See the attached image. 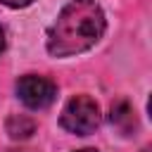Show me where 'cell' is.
Listing matches in <instances>:
<instances>
[{"label": "cell", "instance_id": "cell-1", "mask_svg": "<svg viewBox=\"0 0 152 152\" xmlns=\"http://www.w3.org/2000/svg\"><path fill=\"white\" fill-rule=\"evenodd\" d=\"M107 19L95 0H71L62 7L48 31V52L52 57H71L90 50L104 33Z\"/></svg>", "mask_w": 152, "mask_h": 152}, {"label": "cell", "instance_id": "cell-2", "mask_svg": "<svg viewBox=\"0 0 152 152\" xmlns=\"http://www.w3.org/2000/svg\"><path fill=\"white\" fill-rule=\"evenodd\" d=\"M59 124L64 131H69L74 135H90L100 126V107L93 97L76 95L64 104Z\"/></svg>", "mask_w": 152, "mask_h": 152}, {"label": "cell", "instance_id": "cell-3", "mask_svg": "<svg viewBox=\"0 0 152 152\" xmlns=\"http://www.w3.org/2000/svg\"><path fill=\"white\" fill-rule=\"evenodd\" d=\"M17 97L28 109H45L57 97V83L48 76L26 74L17 81Z\"/></svg>", "mask_w": 152, "mask_h": 152}, {"label": "cell", "instance_id": "cell-4", "mask_svg": "<svg viewBox=\"0 0 152 152\" xmlns=\"http://www.w3.org/2000/svg\"><path fill=\"white\" fill-rule=\"evenodd\" d=\"M109 121H112V126H114L121 135H131V133L135 131V126H138L135 112H133V107H131L128 100H116V102L109 107Z\"/></svg>", "mask_w": 152, "mask_h": 152}, {"label": "cell", "instance_id": "cell-5", "mask_svg": "<svg viewBox=\"0 0 152 152\" xmlns=\"http://www.w3.org/2000/svg\"><path fill=\"white\" fill-rule=\"evenodd\" d=\"M5 131L12 140H26L36 133V121L28 114H12L5 121Z\"/></svg>", "mask_w": 152, "mask_h": 152}, {"label": "cell", "instance_id": "cell-6", "mask_svg": "<svg viewBox=\"0 0 152 152\" xmlns=\"http://www.w3.org/2000/svg\"><path fill=\"white\" fill-rule=\"evenodd\" d=\"M2 5H7V7H14V10H19V7H28L33 0H0Z\"/></svg>", "mask_w": 152, "mask_h": 152}, {"label": "cell", "instance_id": "cell-7", "mask_svg": "<svg viewBox=\"0 0 152 152\" xmlns=\"http://www.w3.org/2000/svg\"><path fill=\"white\" fill-rule=\"evenodd\" d=\"M5 50V31H2V26H0V52Z\"/></svg>", "mask_w": 152, "mask_h": 152}, {"label": "cell", "instance_id": "cell-8", "mask_svg": "<svg viewBox=\"0 0 152 152\" xmlns=\"http://www.w3.org/2000/svg\"><path fill=\"white\" fill-rule=\"evenodd\" d=\"M78 152H97V150H78Z\"/></svg>", "mask_w": 152, "mask_h": 152}, {"label": "cell", "instance_id": "cell-9", "mask_svg": "<svg viewBox=\"0 0 152 152\" xmlns=\"http://www.w3.org/2000/svg\"><path fill=\"white\" fill-rule=\"evenodd\" d=\"M17 152H33V150H17Z\"/></svg>", "mask_w": 152, "mask_h": 152}, {"label": "cell", "instance_id": "cell-10", "mask_svg": "<svg viewBox=\"0 0 152 152\" xmlns=\"http://www.w3.org/2000/svg\"><path fill=\"white\" fill-rule=\"evenodd\" d=\"M145 152H147V150H145Z\"/></svg>", "mask_w": 152, "mask_h": 152}]
</instances>
